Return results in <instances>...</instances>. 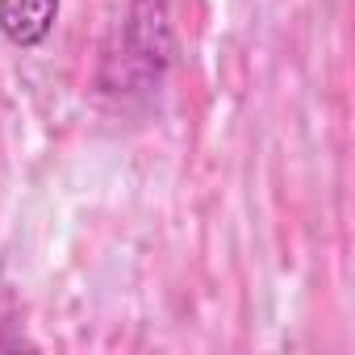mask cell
I'll return each mask as SVG.
<instances>
[{"mask_svg":"<svg viewBox=\"0 0 355 355\" xmlns=\"http://www.w3.org/2000/svg\"><path fill=\"white\" fill-rule=\"evenodd\" d=\"M59 21V0H0V34L13 46L34 51Z\"/></svg>","mask_w":355,"mask_h":355,"instance_id":"obj_1","label":"cell"}]
</instances>
